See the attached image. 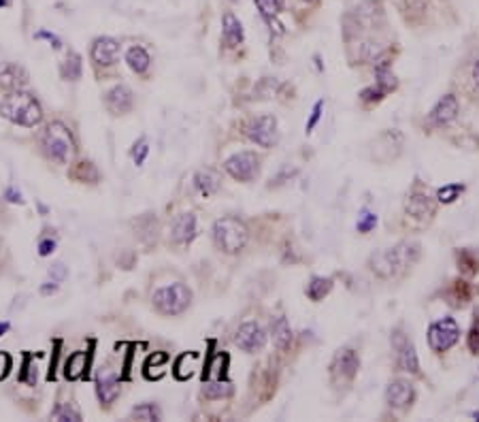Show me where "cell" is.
<instances>
[{
	"instance_id": "cell-1",
	"label": "cell",
	"mask_w": 479,
	"mask_h": 422,
	"mask_svg": "<svg viewBox=\"0 0 479 422\" xmlns=\"http://www.w3.org/2000/svg\"><path fill=\"white\" fill-rule=\"evenodd\" d=\"M420 243L416 241H403L390 250H381L377 254L371 256L369 267L371 271L381 277V279H392L398 277L403 271H407L409 267H414L420 258Z\"/></svg>"
},
{
	"instance_id": "cell-2",
	"label": "cell",
	"mask_w": 479,
	"mask_h": 422,
	"mask_svg": "<svg viewBox=\"0 0 479 422\" xmlns=\"http://www.w3.org/2000/svg\"><path fill=\"white\" fill-rule=\"evenodd\" d=\"M0 115L24 128H34L43 120L39 101L32 94L22 92V90H15L0 101Z\"/></svg>"
},
{
	"instance_id": "cell-3",
	"label": "cell",
	"mask_w": 479,
	"mask_h": 422,
	"mask_svg": "<svg viewBox=\"0 0 479 422\" xmlns=\"http://www.w3.org/2000/svg\"><path fill=\"white\" fill-rule=\"evenodd\" d=\"M41 148H43V154L56 165H68V160L75 154V139L68 126H64L62 122L47 124L41 136Z\"/></svg>"
},
{
	"instance_id": "cell-4",
	"label": "cell",
	"mask_w": 479,
	"mask_h": 422,
	"mask_svg": "<svg viewBox=\"0 0 479 422\" xmlns=\"http://www.w3.org/2000/svg\"><path fill=\"white\" fill-rule=\"evenodd\" d=\"M250 231L238 218H222L213 224V243L226 254H236L248 245Z\"/></svg>"
},
{
	"instance_id": "cell-5",
	"label": "cell",
	"mask_w": 479,
	"mask_h": 422,
	"mask_svg": "<svg viewBox=\"0 0 479 422\" xmlns=\"http://www.w3.org/2000/svg\"><path fill=\"white\" fill-rule=\"evenodd\" d=\"M153 301V307L165 314V316H179L184 314L190 303H192V293L186 284H181V281H175V284H169V286H162L158 288L151 297Z\"/></svg>"
},
{
	"instance_id": "cell-6",
	"label": "cell",
	"mask_w": 479,
	"mask_h": 422,
	"mask_svg": "<svg viewBox=\"0 0 479 422\" xmlns=\"http://www.w3.org/2000/svg\"><path fill=\"white\" fill-rule=\"evenodd\" d=\"M460 339V326L454 318H443L430 324L428 328V343L433 352H447Z\"/></svg>"
},
{
	"instance_id": "cell-7",
	"label": "cell",
	"mask_w": 479,
	"mask_h": 422,
	"mask_svg": "<svg viewBox=\"0 0 479 422\" xmlns=\"http://www.w3.org/2000/svg\"><path fill=\"white\" fill-rule=\"evenodd\" d=\"M224 169L238 181H252L260 173V158L254 152H238L224 162Z\"/></svg>"
},
{
	"instance_id": "cell-8",
	"label": "cell",
	"mask_w": 479,
	"mask_h": 422,
	"mask_svg": "<svg viewBox=\"0 0 479 422\" xmlns=\"http://www.w3.org/2000/svg\"><path fill=\"white\" fill-rule=\"evenodd\" d=\"M358 369H360L358 354L350 347H343V350L337 352L333 363H331V378H333L335 384H347L356 378Z\"/></svg>"
},
{
	"instance_id": "cell-9",
	"label": "cell",
	"mask_w": 479,
	"mask_h": 422,
	"mask_svg": "<svg viewBox=\"0 0 479 422\" xmlns=\"http://www.w3.org/2000/svg\"><path fill=\"white\" fill-rule=\"evenodd\" d=\"M248 136L260 148H273L277 143V120L275 115H260L248 124Z\"/></svg>"
},
{
	"instance_id": "cell-10",
	"label": "cell",
	"mask_w": 479,
	"mask_h": 422,
	"mask_svg": "<svg viewBox=\"0 0 479 422\" xmlns=\"http://www.w3.org/2000/svg\"><path fill=\"white\" fill-rule=\"evenodd\" d=\"M234 343L243 352L254 354V352H260L267 345V333L262 331V326L258 322H245L236 328Z\"/></svg>"
},
{
	"instance_id": "cell-11",
	"label": "cell",
	"mask_w": 479,
	"mask_h": 422,
	"mask_svg": "<svg viewBox=\"0 0 479 422\" xmlns=\"http://www.w3.org/2000/svg\"><path fill=\"white\" fill-rule=\"evenodd\" d=\"M392 341H394V347H396L398 367H401L403 371H409V373H420V361H418L414 343L401 331H394Z\"/></svg>"
},
{
	"instance_id": "cell-12",
	"label": "cell",
	"mask_w": 479,
	"mask_h": 422,
	"mask_svg": "<svg viewBox=\"0 0 479 422\" xmlns=\"http://www.w3.org/2000/svg\"><path fill=\"white\" fill-rule=\"evenodd\" d=\"M458 111H460L458 98L454 94H445L443 98H439V103L428 113V124L433 128H443L458 117Z\"/></svg>"
},
{
	"instance_id": "cell-13",
	"label": "cell",
	"mask_w": 479,
	"mask_h": 422,
	"mask_svg": "<svg viewBox=\"0 0 479 422\" xmlns=\"http://www.w3.org/2000/svg\"><path fill=\"white\" fill-rule=\"evenodd\" d=\"M414 397H416L414 384L407 380H394L385 390V399L394 409H407L414 403Z\"/></svg>"
},
{
	"instance_id": "cell-14",
	"label": "cell",
	"mask_w": 479,
	"mask_h": 422,
	"mask_svg": "<svg viewBox=\"0 0 479 422\" xmlns=\"http://www.w3.org/2000/svg\"><path fill=\"white\" fill-rule=\"evenodd\" d=\"M405 211L407 216L416 218V220H428L435 216V203L426 192H411L405 200Z\"/></svg>"
},
{
	"instance_id": "cell-15",
	"label": "cell",
	"mask_w": 479,
	"mask_h": 422,
	"mask_svg": "<svg viewBox=\"0 0 479 422\" xmlns=\"http://www.w3.org/2000/svg\"><path fill=\"white\" fill-rule=\"evenodd\" d=\"M26 84H28V73L24 70V66L15 62L0 64V88L15 92V90H22Z\"/></svg>"
},
{
	"instance_id": "cell-16",
	"label": "cell",
	"mask_w": 479,
	"mask_h": 422,
	"mask_svg": "<svg viewBox=\"0 0 479 422\" xmlns=\"http://www.w3.org/2000/svg\"><path fill=\"white\" fill-rule=\"evenodd\" d=\"M105 103H107V109L115 115H124L132 109L134 105V94L128 86H115L107 92L105 96Z\"/></svg>"
},
{
	"instance_id": "cell-17",
	"label": "cell",
	"mask_w": 479,
	"mask_h": 422,
	"mask_svg": "<svg viewBox=\"0 0 479 422\" xmlns=\"http://www.w3.org/2000/svg\"><path fill=\"white\" fill-rule=\"evenodd\" d=\"M117 56H120V43L111 37H101L94 41L92 45V60L96 64H103V66H111L113 62H117Z\"/></svg>"
},
{
	"instance_id": "cell-18",
	"label": "cell",
	"mask_w": 479,
	"mask_h": 422,
	"mask_svg": "<svg viewBox=\"0 0 479 422\" xmlns=\"http://www.w3.org/2000/svg\"><path fill=\"white\" fill-rule=\"evenodd\" d=\"M171 237L175 243H190L196 237V216L194 214H181L175 218Z\"/></svg>"
},
{
	"instance_id": "cell-19",
	"label": "cell",
	"mask_w": 479,
	"mask_h": 422,
	"mask_svg": "<svg viewBox=\"0 0 479 422\" xmlns=\"http://www.w3.org/2000/svg\"><path fill=\"white\" fill-rule=\"evenodd\" d=\"M98 399L105 405H111L117 397H120V380L115 373H105L98 378V386H96Z\"/></svg>"
},
{
	"instance_id": "cell-20",
	"label": "cell",
	"mask_w": 479,
	"mask_h": 422,
	"mask_svg": "<svg viewBox=\"0 0 479 422\" xmlns=\"http://www.w3.org/2000/svg\"><path fill=\"white\" fill-rule=\"evenodd\" d=\"M194 186H196V190L207 198V196H211V194H215V192L219 190L222 179H219V175H217L215 171L203 169V171H198V173L194 175Z\"/></svg>"
},
{
	"instance_id": "cell-21",
	"label": "cell",
	"mask_w": 479,
	"mask_h": 422,
	"mask_svg": "<svg viewBox=\"0 0 479 422\" xmlns=\"http://www.w3.org/2000/svg\"><path fill=\"white\" fill-rule=\"evenodd\" d=\"M245 39L243 34V26L241 22H238L232 13H226L224 15V41L228 47H236V45H241Z\"/></svg>"
},
{
	"instance_id": "cell-22",
	"label": "cell",
	"mask_w": 479,
	"mask_h": 422,
	"mask_svg": "<svg viewBox=\"0 0 479 422\" xmlns=\"http://www.w3.org/2000/svg\"><path fill=\"white\" fill-rule=\"evenodd\" d=\"M271 331H273V341L279 350H288L290 343H292V328L288 324V320L283 316L275 318L273 324H271Z\"/></svg>"
},
{
	"instance_id": "cell-23",
	"label": "cell",
	"mask_w": 479,
	"mask_h": 422,
	"mask_svg": "<svg viewBox=\"0 0 479 422\" xmlns=\"http://www.w3.org/2000/svg\"><path fill=\"white\" fill-rule=\"evenodd\" d=\"M86 367H88V354L86 352H75V354L68 357L66 365H64V376L68 380H77L84 376Z\"/></svg>"
},
{
	"instance_id": "cell-24",
	"label": "cell",
	"mask_w": 479,
	"mask_h": 422,
	"mask_svg": "<svg viewBox=\"0 0 479 422\" xmlns=\"http://www.w3.org/2000/svg\"><path fill=\"white\" fill-rule=\"evenodd\" d=\"M126 62H128V66L134 70V73H145V70L149 68V64H151V58L141 45H134V47H130L126 51Z\"/></svg>"
},
{
	"instance_id": "cell-25",
	"label": "cell",
	"mask_w": 479,
	"mask_h": 422,
	"mask_svg": "<svg viewBox=\"0 0 479 422\" xmlns=\"http://www.w3.org/2000/svg\"><path fill=\"white\" fill-rule=\"evenodd\" d=\"M82 56L79 53H75V51H70L66 58H64V62L60 64V73H62V77L64 79H68V82H77L79 77H82Z\"/></svg>"
},
{
	"instance_id": "cell-26",
	"label": "cell",
	"mask_w": 479,
	"mask_h": 422,
	"mask_svg": "<svg viewBox=\"0 0 479 422\" xmlns=\"http://www.w3.org/2000/svg\"><path fill=\"white\" fill-rule=\"evenodd\" d=\"M333 290V279L331 277H313L307 286V297L311 301H322Z\"/></svg>"
},
{
	"instance_id": "cell-27",
	"label": "cell",
	"mask_w": 479,
	"mask_h": 422,
	"mask_svg": "<svg viewBox=\"0 0 479 422\" xmlns=\"http://www.w3.org/2000/svg\"><path fill=\"white\" fill-rule=\"evenodd\" d=\"M375 77H377V88L383 90L385 94L392 92V90L396 88V77H394V73L390 70L388 62H381V64L375 68Z\"/></svg>"
},
{
	"instance_id": "cell-28",
	"label": "cell",
	"mask_w": 479,
	"mask_h": 422,
	"mask_svg": "<svg viewBox=\"0 0 479 422\" xmlns=\"http://www.w3.org/2000/svg\"><path fill=\"white\" fill-rule=\"evenodd\" d=\"M458 267L462 269V273L475 275L479 271V254H475L473 250H460L458 252Z\"/></svg>"
},
{
	"instance_id": "cell-29",
	"label": "cell",
	"mask_w": 479,
	"mask_h": 422,
	"mask_svg": "<svg viewBox=\"0 0 479 422\" xmlns=\"http://www.w3.org/2000/svg\"><path fill=\"white\" fill-rule=\"evenodd\" d=\"M205 397L207 399H224V397H230L232 395V384L228 382H222V378L217 382H207L205 388H203Z\"/></svg>"
},
{
	"instance_id": "cell-30",
	"label": "cell",
	"mask_w": 479,
	"mask_h": 422,
	"mask_svg": "<svg viewBox=\"0 0 479 422\" xmlns=\"http://www.w3.org/2000/svg\"><path fill=\"white\" fill-rule=\"evenodd\" d=\"M256 7L264 20H275L283 9V0H256Z\"/></svg>"
},
{
	"instance_id": "cell-31",
	"label": "cell",
	"mask_w": 479,
	"mask_h": 422,
	"mask_svg": "<svg viewBox=\"0 0 479 422\" xmlns=\"http://www.w3.org/2000/svg\"><path fill=\"white\" fill-rule=\"evenodd\" d=\"M72 177L77 181H96L98 179V171L92 162H79L72 171Z\"/></svg>"
},
{
	"instance_id": "cell-32",
	"label": "cell",
	"mask_w": 479,
	"mask_h": 422,
	"mask_svg": "<svg viewBox=\"0 0 479 422\" xmlns=\"http://www.w3.org/2000/svg\"><path fill=\"white\" fill-rule=\"evenodd\" d=\"M464 192V186L462 184H447V186H443L439 192H437V200L439 203H454L456 198H460V194Z\"/></svg>"
},
{
	"instance_id": "cell-33",
	"label": "cell",
	"mask_w": 479,
	"mask_h": 422,
	"mask_svg": "<svg viewBox=\"0 0 479 422\" xmlns=\"http://www.w3.org/2000/svg\"><path fill=\"white\" fill-rule=\"evenodd\" d=\"M53 420H70V422H79L82 420V414H79V409L72 405V403H64L60 405L53 414H51Z\"/></svg>"
},
{
	"instance_id": "cell-34",
	"label": "cell",
	"mask_w": 479,
	"mask_h": 422,
	"mask_svg": "<svg viewBox=\"0 0 479 422\" xmlns=\"http://www.w3.org/2000/svg\"><path fill=\"white\" fill-rule=\"evenodd\" d=\"M132 418L136 420H160V409L153 403H143L132 409Z\"/></svg>"
},
{
	"instance_id": "cell-35",
	"label": "cell",
	"mask_w": 479,
	"mask_h": 422,
	"mask_svg": "<svg viewBox=\"0 0 479 422\" xmlns=\"http://www.w3.org/2000/svg\"><path fill=\"white\" fill-rule=\"evenodd\" d=\"M449 299H452V305H456V307L466 305V301L471 299V290H468V286L464 284V281H456V284H454V295H449Z\"/></svg>"
},
{
	"instance_id": "cell-36",
	"label": "cell",
	"mask_w": 479,
	"mask_h": 422,
	"mask_svg": "<svg viewBox=\"0 0 479 422\" xmlns=\"http://www.w3.org/2000/svg\"><path fill=\"white\" fill-rule=\"evenodd\" d=\"M466 79H468V92L473 96L479 94V60H473L466 68Z\"/></svg>"
},
{
	"instance_id": "cell-37",
	"label": "cell",
	"mask_w": 479,
	"mask_h": 422,
	"mask_svg": "<svg viewBox=\"0 0 479 422\" xmlns=\"http://www.w3.org/2000/svg\"><path fill=\"white\" fill-rule=\"evenodd\" d=\"M468 350L473 352V354H479V312H475V320H473V326L468 331Z\"/></svg>"
},
{
	"instance_id": "cell-38",
	"label": "cell",
	"mask_w": 479,
	"mask_h": 422,
	"mask_svg": "<svg viewBox=\"0 0 479 422\" xmlns=\"http://www.w3.org/2000/svg\"><path fill=\"white\" fill-rule=\"evenodd\" d=\"M147 154H149V146H147V141H145V139H141V141H139V146H134V152H132L134 165L141 167V165L145 162Z\"/></svg>"
},
{
	"instance_id": "cell-39",
	"label": "cell",
	"mask_w": 479,
	"mask_h": 422,
	"mask_svg": "<svg viewBox=\"0 0 479 422\" xmlns=\"http://www.w3.org/2000/svg\"><path fill=\"white\" fill-rule=\"evenodd\" d=\"M322 109H324V101H317L315 103V107H313V113H311V120L307 122V126H305V130H307V134L315 128V124L319 122V117H322Z\"/></svg>"
},
{
	"instance_id": "cell-40",
	"label": "cell",
	"mask_w": 479,
	"mask_h": 422,
	"mask_svg": "<svg viewBox=\"0 0 479 422\" xmlns=\"http://www.w3.org/2000/svg\"><path fill=\"white\" fill-rule=\"evenodd\" d=\"M375 224H377V216L375 214H362V218L358 220V231L360 233H369V231L375 229Z\"/></svg>"
},
{
	"instance_id": "cell-41",
	"label": "cell",
	"mask_w": 479,
	"mask_h": 422,
	"mask_svg": "<svg viewBox=\"0 0 479 422\" xmlns=\"http://www.w3.org/2000/svg\"><path fill=\"white\" fill-rule=\"evenodd\" d=\"M9 371H11V357L7 352H0V380H5Z\"/></svg>"
},
{
	"instance_id": "cell-42",
	"label": "cell",
	"mask_w": 479,
	"mask_h": 422,
	"mask_svg": "<svg viewBox=\"0 0 479 422\" xmlns=\"http://www.w3.org/2000/svg\"><path fill=\"white\" fill-rule=\"evenodd\" d=\"M53 250H56V241H53V239H43V241L39 243V254H41V256H49Z\"/></svg>"
},
{
	"instance_id": "cell-43",
	"label": "cell",
	"mask_w": 479,
	"mask_h": 422,
	"mask_svg": "<svg viewBox=\"0 0 479 422\" xmlns=\"http://www.w3.org/2000/svg\"><path fill=\"white\" fill-rule=\"evenodd\" d=\"M49 275H51V279H56V281H62L64 279V275H66V269H64V264H53L51 267V271H49Z\"/></svg>"
},
{
	"instance_id": "cell-44",
	"label": "cell",
	"mask_w": 479,
	"mask_h": 422,
	"mask_svg": "<svg viewBox=\"0 0 479 422\" xmlns=\"http://www.w3.org/2000/svg\"><path fill=\"white\" fill-rule=\"evenodd\" d=\"M56 290H58V281H56V279H51V281H45V284L41 286V295H45V297L53 295Z\"/></svg>"
},
{
	"instance_id": "cell-45",
	"label": "cell",
	"mask_w": 479,
	"mask_h": 422,
	"mask_svg": "<svg viewBox=\"0 0 479 422\" xmlns=\"http://www.w3.org/2000/svg\"><path fill=\"white\" fill-rule=\"evenodd\" d=\"M37 39H47L56 49L60 47V39L56 37V34H51V32H47V30H41V32H37Z\"/></svg>"
},
{
	"instance_id": "cell-46",
	"label": "cell",
	"mask_w": 479,
	"mask_h": 422,
	"mask_svg": "<svg viewBox=\"0 0 479 422\" xmlns=\"http://www.w3.org/2000/svg\"><path fill=\"white\" fill-rule=\"evenodd\" d=\"M5 196H7V200H9V203H24L22 194H20V192H15V188H9V190L5 192Z\"/></svg>"
},
{
	"instance_id": "cell-47",
	"label": "cell",
	"mask_w": 479,
	"mask_h": 422,
	"mask_svg": "<svg viewBox=\"0 0 479 422\" xmlns=\"http://www.w3.org/2000/svg\"><path fill=\"white\" fill-rule=\"evenodd\" d=\"M9 328H11V324H9V322H0V337H3Z\"/></svg>"
},
{
	"instance_id": "cell-48",
	"label": "cell",
	"mask_w": 479,
	"mask_h": 422,
	"mask_svg": "<svg viewBox=\"0 0 479 422\" xmlns=\"http://www.w3.org/2000/svg\"><path fill=\"white\" fill-rule=\"evenodd\" d=\"M473 418H479V411H473Z\"/></svg>"
},
{
	"instance_id": "cell-49",
	"label": "cell",
	"mask_w": 479,
	"mask_h": 422,
	"mask_svg": "<svg viewBox=\"0 0 479 422\" xmlns=\"http://www.w3.org/2000/svg\"><path fill=\"white\" fill-rule=\"evenodd\" d=\"M302 3H315V0H302Z\"/></svg>"
}]
</instances>
